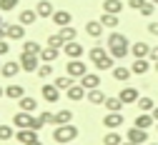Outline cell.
<instances>
[{"label": "cell", "mask_w": 158, "mask_h": 145, "mask_svg": "<svg viewBox=\"0 0 158 145\" xmlns=\"http://www.w3.org/2000/svg\"><path fill=\"white\" fill-rule=\"evenodd\" d=\"M121 145H135V143H131V140H123V143H121Z\"/></svg>", "instance_id": "52"}, {"label": "cell", "mask_w": 158, "mask_h": 145, "mask_svg": "<svg viewBox=\"0 0 158 145\" xmlns=\"http://www.w3.org/2000/svg\"><path fill=\"white\" fill-rule=\"evenodd\" d=\"M0 70H3V63H0Z\"/></svg>", "instance_id": "60"}, {"label": "cell", "mask_w": 158, "mask_h": 145, "mask_svg": "<svg viewBox=\"0 0 158 145\" xmlns=\"http://www.w3.org/2000/svg\"><path fill=\"white\" fill-rule=\"evenodd\" d=\"M146 145H158V143H146Z\"/></svg>", "instance_id": "55"}, {"label": "cell", "mask_w": 158, "mask_h": 145, "mask_svg": "<svg viewBox=\"0 0 158 145\" xmlns=\"http://www.w3.org/2000/svg\"><path fill=\"white\" fill-rule=\"evenodd\" d=\"M10 138H15V130L10 125H0V140H10Z\"/></svg>", "instance_id": "41"}, {"label": "cell", "mask_w": 158, "mask_h": 145, "mask_svg": "<svg viewBox=\"0 0 158 145\" xmlns=\"http://www.w3.org/2000/svg\"><path fill=\"white\" fill-rule=\"evenodd\" d=\"M8 38V25L3 23V25H0V40H5Z\"/></svg>", "instance_id": "49"}, {"label": "cell", "mask_w": 158, "mask_h": 145, "mask_svg": "<svg viewBox=\"0 0 158 145\" xmlns=\"http://www.w3.org/2000/svg\"><path fill=\"white\" fill-rule=\"evenodd\" d=\"M15 138L20 140L23 145H30V143H35V140H40V138H38V130H33V128H23V130H18Z\"/></svg>", "instance_id": "12"}, {"label": "cell", "mask_w": 158, "mask_h": 145, "mask_svg": "<svg viewBox=\"0 0 158 145\" xmlns=\"http://www.w3.org/2000/svg\"><path fill=\"white\" fill-rule=\"evenodd\" d=\"M85 98L90 100V105H103L108 95H106L103 90H98V88H95V90H88V95H85Z\"/></svg>", "instance_id": "24"}, {"label": "cell", "mask_w": 158, "mask_h": 145, "mask_svg": "<svg viewBox=\"0 0 158 145\" xmlns=\"http://www.w3.org/2000/svg\"><path fill=\"white\" fill-rule=\"evenodd\" d=\"M0 98H5V88H0Z\"/></svg>", "instance_id": "53"}, {"label": "cell", "mask_w": 158, "mask_h": 145, "mask_svg": "<svg viewBox=\"0 0 158 145\" xmlns=\"http://www.w3.org/2000/svg\"><path fill=\"white\" fill-rule=\"evenodd\" d=\"M108 53L115 58V60H121V58H126L128 53H131V45H128V38L123 35V33H110L108 35Z\"/></svg>", "instance_id": "1"}, {"label": "cell", "mask_w": 158, "mask_h": 145, "mask_svg": "<svg viewBox=\"0 0 158 145\" xmlns=\"http://www.w3.org/2000/svg\"><path fill=\"white\" fill-rule=\"evenodd\" d=\"M25 95V88L23 85H8L5 88V98H10V100H20Z\"/></svg>", "instance_id": "27"}, {"label": "cell", "mask_w": 158, "mask_h": 145, "mask_svg": "<svg viewBox=\"0 0 158 145\" xmlns=\"http://www.w3.org/2000/svg\"><path fill=\"white\" fill-rule=\"evenodd\" d=\"M68 145H78V143H68Z\"/></svg>", "instance_id": "57"}, {"label": "cell", "mask_w": 158, "mask_h": 145, "mask_svg": "<svg viewBox=\"0 0 158 145\" xmlns=\"http://www.w3.org/2000/svg\"><path fill=\"white\" fill-rule=\"evenodd\" d=\"M63 53L68 55V60H81V58H83V53H85V48L78 43V40H70V43H65V45H63Z\"/></svg>", "instance_id": "4"}, {"label": "cell", "mask_w": 158, "mask_h": 145, "mask_svg": "<svg viewBox=\"0 0 158 145\" xmlns=\"http://www.w3.org/2000/svg\"><path fill=\"white\" fill-rule=\"evenodd\" d=\"M30 145H43V143H40V140H35V143H30Z\"/></svg>", "instance_id": "54"}, {"label": "cell", "mask_w": 158, "mask_h": 145, "mask_svg": "<svg viewBox=\"0 0 158 145\" xmlns=\"http://www.w3.org/2000/svg\"><path fill=\"white\" fill-rule=\"evenodd\" d=\"M156 130H158V123H156Z\"/></svg>", "instance_id": "61"}, {"label": "cell", "mask_w": 158, "mask_h": 145, "mask_svg": "<svg viewBox=\"0 0 158 145\" xmlns=\"http://www.w3.org/2000/svg\"><path fill=\"white\" fill-rule=\"evenodd\" d=\"M146 3H148V0H128V5H131L133 10H141V8L146 5Z\"/></svg>", "instance_id": "46"}, {"label": "cell", "mask_w": 158, "mask_h": 145, "mask_svg": "<svg viewBox=\"0 0 158 145\" xmlns=\"http://www.w3.org/2000/svg\"><path fill=\"white\" fill-rule=\"evenodd\" d=\"M113 60H115L113 55H106L103 60H98V63H93V65H95L98 70H113V68H115V65H113Z\"/></svg>", "instance_id": "35"}, {"label": "cell", "mask_w": 158, "mask_h": 145, "mask_svg": "<svg viewBox=\"0 0 158 145\" xmlns=\"http://www.w3.org/2000/svg\"><path fill=\"white\" fill-rule=\"evenodd\" d=\"M110 73H113V78H115L118 83H126V80H131V75H133V70H131V68H123V65L113 68Z\"/></svg>", "instance_id": "23"}, {"label": "cell", "mask_w": 158, "mask_h": 145, "mask_svg": "<svg viewBox=\"0 0 158 145\" xmlns=\"http://www.w3.org/2000/svg\"><path fill=\"white\" fill-rule=\"evenodd\" d=\"M123 10V3L121 0H103V13H121Z\"/></svg>", "instance_id": "29"}, {"label": "cell", "mask_w": 158, "mask_h": 145, "mask_svg": "<svg viewBox=\"0 0 158 145\" xmlns=\"http://www.w3.org/2000/svg\"><path fill=\"white\" fill-rule=\"evenodd\" d=\"M35 13H38V18H53L55 8H53V3H50V0H40V3L35 5Z\"/></svg>", "instance_id": "18"}, {"label": "cell", "mask_w": 158, "mask_h": 145, "mask_svg": "<svg viewBox=\"0 0 158 145\" xmlns=\"http://www.w3.org/2000/svg\"><path fill=\"white\" fill-rule=\"evenodd\" d=\"M85 33L90 38H101L103 35V23H101V20H88V23H85Z\"/></svg>", "instance_id": "22"}, {"label": "cell", "mask_w": 158, "mask_h": 145, "mask_svg": "<svg viewBox=\"0 0 158 145\" xmlns=\"http://www.w3.org/2000/svg\"><path fill=\"white\" fill-rule=\"evenodd\" d=\"M20 68H23L25 73H38V68H40V55L23 53V55H20Z\"/></svg>", "instance_id": "3"}, {"label": "cell", "mask_w": 158, "mask_h": 145, "mask_svg": "<svg viewBox=\"0 0 158 145\" xmlns=\"http://www.w3.org/2000/svg\"><path fill=\"white\" fill-rule=\"evenodd\" d=\"M153 10H156V3H151V0H148V3H146L141 10H138V13H141V15H146V18H151V15H153Z\"/></svg>", "instance_id": "43"}, {"label": "cell", "mask_w": 158, "mask_h": 145, "mask_svg": "<svg viewBox=\"0 0 158 145\" xmlns=\"http://www.w3.org/2000/svg\"><path fill=\"white\" fill-rule=\"evenodd\" d=\"M148 60H153V63H158V45H156V48H151V55H148Z\"/></svg>", "instance_id": "47"}, {"label": "cell", "mask_w": 158, "mask_h": 145, "mask_svg": "<svg viewBox=\"0 0 158 145\" xmlns=\"http://www.w3.org/2000/svg\"><path fill=\"white\" fill-rule=\"evenodd\" d=\"M133 125H135V128L148 130V128H153V125H156V120H153V115H151V113H141V115L135 118V123H133Z\"/></svg>", "instance_id": "21"}, {"label": "cell", "mask_w": 158, "mask_h": 145, "mask_svg": "<svg viewBox=\"0 0 158 145\" xmlns=\"http://www.w3.org/2000/svg\"><path fill=\"white\" fill-rule=\"evenodd\" d=\"M20 0H0V10H15Z\"/></svg>", "instance_id": "42"}, {"label": "cell", "mask_w": 158, "mask_h": 145, "mask_svg": "<svg viewBox=\"0 0 158 145\" xmlns=\"http://www.w3.org/2000/svg\"><path fill=\"white\" fill-rule=\"evenodd\" d=\"M63 45H65V40L60 38V33H53V35H48V48H55V50H63Z\"/></svg>", "instance_id": "32"}, {"label": "cell", "mask_w": 158, "mask_h": 145, "mask_svg": "<svg viewBox=\"0 0 158 145\" xmlns=\"http://www.w3.org/2000/svg\"><path fill=\"white\" fill-rule=\"evenodd\" d=\"M43 100L45 103H58V100H60V88H58L55 85V83H53V85H43Z\"/></svg>", "instance_id": "10"}, {"label": "cell", "mask_w": 158, "mask_h": 145, "mask_svg": "<svg viewBox=\"0 0 158 145\" xmlns=\"http://www.w3.org/2000/svg\"><path fill=\"white\" fill-rule=\"evenodd\" d=\"M101 23H103V28L115 30L118 25H121V18H118L115 13H103V15H101Z\"/></svg>", "instance_id": "20"}, {"label": "cell", "mask_w": 158, "mask_h": 145, "mask_svg": "<svg viewBox=\"0 0 158 145\" xmlns=\"http://www.w3.org/2000/svg\"><path fill=\"white\" fill-rule=\"evenodd\" d=\"M53 23H55L58 28H65V25H70V23H73V15H70V10H55V13H53Z\"/></svg>", "instance_id": "13"}, {"label": "cell", "mask_w": 158, "mask_h": 145, "mask_svg": "<svg viewBox=\"0 0 158 145\" xmlns=\"http://www.w3.org/2000/svg\"><path fill=\"white\" fill-rule=\"evenodd\" d=\"M8 25V38L10 40H23L25 38V25L23 23H5Z\"/></svg>", "instance_id": "14"}, {"label": "cell", "mask_w": 158, "mask_h": 145, "mask_svg": "<svg viewBox=\"0 0 158 145\" xmlns=\"http://www.w3.org/2000/svg\"><path fill=\"white\" fill-rule=\"evenodd\" d=\"M131 55H133V58H148V55H151V45L143 43V40H138V43L131 45Z\"/></svg>", "instance_id": "16"}, {"label": "cell", "mask_w": 158, "mask_h": 145, "mask_svg": "<svg viewBox=\"0 0 158 145\" xmlns=\"http://www.w3.org/2000/svg\"><path fill=\"white\" fill-rule=\"evenodd\" d=\"M65 95H68V100H73V103H81V100H85V95H88V90L83 88V85H73L65 90Z\"/></svg>", "instance_id": "9"}, {"label": "cell", "mask_w": 158, "mask_h": 145, "mask_svg": "<svg viewBox=\"0 0 158 145\" xmlns=\"http://www.w3.org/2000/svg\"><path fill=\"white\" fill-rule=\"evenodd\" d=\"M131 70H133V75H146L151 70V60L148 58H135L133 65H131Z\"/></svg>", "instance_id": "15"}, {"label": "cell", "mask_w": 158, "mask_h": 145, "mask_svg": "<svg viewBox=\"0 0 158 145\" xmlns=\"http://www.w3.org/2000/svg\"><path fill=\"white\" fill-rule=\"evenodd\" d=\"M103 105H106L108 113H121V110H123V100H121V98H106Z\"/></svg>", "instance_id": "26"}, {"label": "cell", "mask_w": 158, "mask_h": 145, "mask_svg": "<svg viewBox=\"0 0 158 145\" xmlns=\"http://www.w3.org/2000/svg\"><path fill=\"white\" fill-rule=\"evenodd\" d=\"M73 123V110H58L55 113V125H68Z\"/></svg>", "instance_id": "30"}, {"label": "cell", "mask_w": 158, "mask_h": 145, "mask_svg": "<svg viewBox=\"0 0 158 145\" xmlns=\"http://www.w3.org/2000/svg\"><path fill=\"white\" fill-rule=\"evenodd\" d=\"M43 125H45V123H43V118H40V115H38V118L33 115V123H30V128H33V130H40Z\"/></svg>", "instance_id": "45"}, {"label": "cell", "mask_w": 158, "mask_h": 145, "mask_svg": "<svg viewBox=\"0 0 158 145\" xmlns=\"http://www.w3.org/2000/svg\"><path fill=\"white\" fill-rule=\"evenodd\" d=\"M40 45H38L35 43V40H25V43H23V53H33V55H40Z\"/></svg>", "instance_id": "37"}, {"label": "cell", "mask_w": 158, "mask_h": 145, "mask_svg": "<svg viewBox=\"0 0 158 145\" xmlns=\"http://www.w3.org/2000/svg\"><path fill=\"white\" fill-rule=\"evenodd\" d=\"M148 33L158 38V23H148Z\"/></svg>", "instance_id": "48"}, {"label": "cell", "mask_w": 158, "mask_h": 145, "mask_svg": "<svg viewBox=\"0 0 158 145\" xmlns=\"http://www.w3.org/2000/svg\"><path fill=\"white\" fill-rule=\"evenodd\" d=\"M38 75H40L43 80H48L53 75V63H40V68H38Z\"/></svg>", "instance_id": "40"}, {"label": "cell", "mask_w": 158, "mask_h": 145, "mask_svg": "<svg viewBox=\"0 0 158 145\" xmlns=\"http://www.w3.org/2000/svg\"><path fill=\"white\" fill-rule=\"evenodd\" d=\"M30 123H33V113H28V110H18L15 113V118H13V125L15 128H30Z\"/></svg>", "instance_id": "7"}, {"label": "cell", "mask_w": 158, "mask_h": 145, "mask_svg": "<svg viewBox=\"0 0 158 145\" xmlns=\"http://www.w3.org/2000/svg\"><path fill=\"white\" fill-rule=\"evenodd\" d=\"M40 118H43V123H45V125H55V115H53V113L43 110V113H40Z\"/></svg>", "instance_id": "44"}, {"label": "cell", "mask_w": 158, "mask_h": 145, "mask_svg": "<svg viewBox=\"0 0 158 145\" xmlns=\"http://www.w3.org/2000/svg\"><path fill=\"white\" fill-rule=\"evenodd\" d=\"M20 70H23V68H20V60H10V63H3V70H0V73L10 80V78H15Z\"/></svg>", "instance_id": "17"}, {"label": "cell", "mask_w": 158, "mask_h": 145, "mask_svg": "<svg viewBox=\"0 0 158 145\" xmlns=\"http://www.w3.org/2000/svg\"><path fill=\"white\" fill-rule=\"evenodd\" d=\"M118 98L123 100V105H128V103H138V98H141V93H138L135 88H123L121 93H118Z\"/></svg>", "instance_id": "19"}, {"label": "cell", "mask_w": 158, "mask_h": 145, "mask_svg": "<svg viewBox=\"0 0 158 145\" xmlns=\"http://www.w3.org/2000/svg\"><path fill=\"white\" fill-rule=\"evenodd\" d=\"M0 25H3V18H0Z\"/></svg>", "instance_id": "59"}, {"label": "cell", "mask_w": 158, "mask_h": 145, "mask_svg": "<svg viewBox=\"0 0 158 145\" xmlns=\"http://www.w3.org/2000/svg\"><path fill=\"white\" fill-rule=\"evenodd\" d=\"M121 143H123V138L118 135L115 130H110V133L103 135V145H121Z\"/></svg>", "instance_id": "34"}, {"label": "cell", "mask_w": 158, "mask_h": 145, "mask_svg": "<svg viewBox=\"0 0 158 145\" xmlns=\"http://www.w3.org/2000/svg\"><path fill=\"white\" fill-rule=\"evenodd\" d=\"M35 20H38V13H35V10H23V13H20V23H23L25 28L33 25Z\"/></svg>", "instance_id": "33"}, {"label": "cell", "mask_w": 158, "mask_h": 145, "mask_svg": "<svg viewBox=\"0 0 158 145\" xmlns=\"http://www.w3.org/2000/svg\"><path fill=\"white\" fill-rule=\"evenodd\" d=\"M151 3H156V5H158V0H151Z\"/></svg>", "instance_id": "56"}, {"label": "cell", "mask_w": 158, "mask_h": 145, "mask_svg": "<svg viewBox=\"0 0 158 145\" xmlns=\"http://www.w3.org/2000/svg\"><path fill=\"white\" fill-rule=\"evenodd\" d=\"M58 33H60V38L65 40V43H70V40H75V38H78V33L73 30V25H65V28H60Z\"/></svg>", "instance_id": "36"}, {"label": "cell", "mask_w": 158, "mask_h": 145, "mask_svg": "<svg viewBox=\"0 0 158 145\" xmlns=\"http://www.w3.org/2000/svg\"><path fill=\"white\" fill-rule=\"evenodd\" d=\"M60 53H63V50H55V48H45V50H40V63H55Z\"/></svg>", "instance_id": "25"}, {"label": "cell", "mask_w": 158, "mask_h": 145, "mask_svg": "<svg viewBox=\"0 0 158 145\" xmlns=\"http://www.w3.org/2000/svg\"><path fill=\"white\" fill-rule=\"evenodd\" d=\"M151 115H153V120L158 123V108H153V110H151Z\"/></svg>", "instance_id": "51"}, {"label": "cell", "mask_w": 158, "mask_h": 145, "mask_svg": "<svg viewBox=\"0 0 158 145\" xmlns=\"http://www.w3.org/2000/svg\"><path fill=\"white\" fill-rule=\"evenodd\" d=\"M78 133H81V130H78L73 123H68V125H58V128L53 130V140L60 143V145H68V143H75Z\"/></svg>", "instance_id": "2"}, {"label": "cell", "mask_w": 158, "mask_h": 145, "mask_svg": "<svg viewBox=\"0 0 158 145\" xmlns=\"http://www.w3.org/2000/svg\"><path fill=\"white\" fill-rule=\"evenodd\" d=\"M81 85H83L85 90H95V88H101V75H98V73H85V75L81 78Z\"/></svg>", "instance_id": "11"}, {"label": "cell", "mask_w": 158, "mask_h": 145, "mask_svg": "<svg viewBox=\"0 0 158 145\" xmlns=\"http://www.w3.org/2000/svg\"><path fill=\"white\" fill-rule=\"evenodd\" d=\"M55 85L60 88V90H68V88L73 85V78H70V75L65 73V75H60V78H55Z\"/></svg>", "instance_id": "39"}, {"label": "cell", "mask_w": 158, "mask_h": 145, "mask_svg": "<svg viewBox=\"0 0 158 145\" xmlns=\"http://www.w3.org/2000/svg\"><path fill=\"white\" fill-rule=\"evenodd\" d=\"M103 125H106L108 130H118V128L123 125V113H106Z\"/></svg>", "instance_id": "8"}, {"label": "cell", "mask_w": 158, "mask_h": 145, "mask_svg": "<svg viewBox=\"0 0 158 145\" xmlns=\"http://www.w3.org/2000/svg\"><path fill=\"white\" fill-rule=\"evenodd\" d=\"M88 55H90V60H93V63H98V60H103V58H106V55H110V53H108V48L95 45V48H90V50H88Z\"/></svg>", "instance_id": "31"}, {"label": "cell", "mask_w": 158, "mask_h": 145, "mask_svg": "<svg viewBox=\"0 0 158 145\" xmlns=\"http://www.w3.org/2000/svg\"><path fill=\"white\" fill-rule=\"evenodd\" d=\"M126 140H131V143H135V145H146V143H148V130L133 125V128L126 133Z\"/></svg>", "instance_id": "5"}, {"label": "cell", "mask_w": 158, "mask_h": 145, "mask_svg": "<svg viewBox=\"0 0 158 145\" xmlns=\"http://www.w3.org/2000/svg\"><path fill=\"white\" fill-rule=\"evenodd\" d=\"M20 110L35 113V110H38V100H35V98H30V95H23V98H20Z\"/></svg>", "instance_id": "28"}, {"label": "cell", "mask_w": 158, "mask_h": 145, "mask_svg": "<svg viewBox=\"0 0 158 145\" xmlns=\"http://www.w3.org/2000/svg\"><path fill=\"white\" fill-rule=\"evenodd\" d=\"M10 48H8V43H5V40H0V55H5Z\"/></svg>", "instance_id": "50"}, {"label": "cell", "mask_w": 158, "mask_h": 145, "mask_svg": "<svg viewBox=\"0 0 158 145\" xmlns=\"http://www.w3.org/2000/svg\"><path fill=\"white\" fill-rule=\"evenodd\" d=\"M135 105H138V110H143V113H151V110L156 108L151 98H138V103H135Z\"/></svg>", "instance_id": "38"}, {"label": "cell", "mask_w": 158, "mask_h": 145, "mask_svg": "<svg viewBox=\"0 0 158 145\" xmlns=\"http://www.w3.org/2000/svg\"><path fill=\"white\" fill-rule=\"evenodd\" d=\"M156 73H158V63H156Z\"/></svg>", "instance_id": "58"}, {"label": "cell", "mask_w": 158, "mask_h": 145, "mask_svg": "<svg viewBox=\"0 0 158 145\" xmlns=\"http://www.w3.org/2000/svg\"><path fill=\"white\" fill-rule=\"evenodd\" d=\"M65 73H68L70 78H83V75L88 73V68H85V63H83V60H68Z\"/></svg>", "instance_id": "6"}]
</instances>
